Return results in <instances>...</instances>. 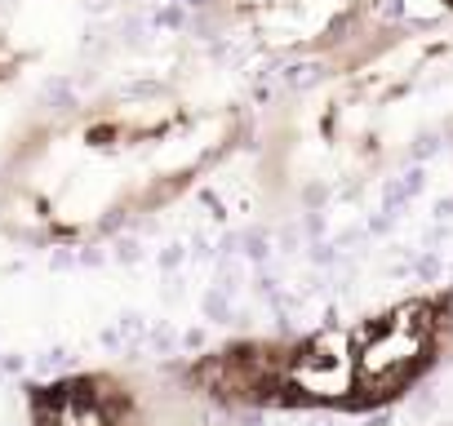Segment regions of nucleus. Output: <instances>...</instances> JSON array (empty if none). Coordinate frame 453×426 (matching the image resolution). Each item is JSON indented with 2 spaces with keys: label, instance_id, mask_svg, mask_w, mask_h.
<instances>
[{
  "label": "nucleus",
  "instance_id": "obj_1",
  "mask_svg": "<svg viewBox=\"0 0 453 426\" xmlns=\"http://www.w3.org/2000/svg\"><path fill=\"white\" fill-rule=\"evenodd\" d=\"M236 138V116L169 98L89 107L50 129L10 173L5 213L41 236H85L165 204Z\"/></svg>",
  "mask_w": 453,
  "mask_h": 426
},
{
  "label": "nucleus",
  "instance_id": "obj_2",
  "mask_svg": "<svg viewBox=\"0 0 453 426\" xmlns=\"http://www.w3.org/2000/svg\"><path fill=\"white\" fill-rule=\"evenodd\" d=\"M444 333H449V298H409V302L365 320L351 333L360 404H378V399L409 391L435 364Z\"/></svg>",
  "mask_w": 453,
  "mask_h": 426
},
{
  "label": "nucleus",
  "instance_id": "obj_3",
  "mask_svg": "<svg viewBox=\"0 0 453 426\" xmlns=\"http://www.w3.org/2000/svg\"><path fill=\"white\" fill-rule=\"evenodd\" d=\"M280 404H360L356 373V338L351 333H316L289 346L285 364V399Z\"/></svg>",
  "mask_w": 453,
  "mask_h": 426
},
{
  "label": "nucleus",
  "instance_id": "obj_4",
  "mask_svg": "<svg viewBox=\"0 0 453 426\" xmlns=\"http://www.w3.org/2000/svg\"><path fill=\"white\" fill-rule=\"evenodd\" d=\"M32 426H142V417L129 386L94 373L32 386Z\"/></svg>",
  "mask_w": 453,
  "mask_h": 426
},
{
  "label": "nucleus",
  "instance_id": "obj_5",
  "mask_svg": "<svg viewBox=\"0 0 453 426\" xmlns=\"http://www.w3.org/2000/svg\"><path fill=\"white\" fill-rule=\"evenodd\" d=\"M285 364H289V346L245 342L209 355L204 364L191 369V377L222 399L267 404V399H285Z\"/></svg>",
  "mask_w": 453,
  "mask_h": 426
},
{
  "label": "nucleus",
  "instance_id": "obj_6",
  "mask_svg": "<svg viewBox=\"0 0 453 426\" xmlns=\"http://www.w3.org/2000/svg\"><path fill=\"white\" fill-rule=\"evenodd\" d=\"M444 5H453V0H444Z\"/></svg>",
  "mask_w": 453,
  "mask_h": 426
}]
</instances>
